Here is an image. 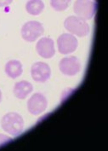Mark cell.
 Segmentation results:
<instances>
[{
  "label": "cell",
  "instance_id": "1",
  "mask_svg": "<svg viewBox=\"0 0 108 151\" xmlns=\"http://www.w3.org/2000/svg\"><path fill=\"white\" fill-rule=\"evenodd\" d=\"M1 127L8 134L16 137L23 131L24 119L19 114L10 112L3 116L1 119Z\"/></svg>",
  "mask_w": 108,
  "mask_h": 151
},
{
  "label": "cell",
  "instance_id": "2",
  "mask_svg": "<svg viewBox=\"0 0 108 151\" xmlns=\"http://www.w3.org/2000/svg\"><path fill=\"white\" fill-rule=\"evenodd\" d=\"M64 27L71 34L77 37H85L90 31L89 25L87 22L77 16H68L64 22Z\"/></svg>",
  "mask_w": 108,
  "mask_h": 151
},
{
  "label": "cell",
  "instance_id": "3",
  "mask_svg": "<svg viewBox=\"0 0 108 151\" xmlns=\"http://www.w3.org/2000/svg\"><path fill=\"white\" fill-rule=\"evenodd\" d=\"M73 11L76 16L84 19H92L96 11V4L92 0H76L73 4Z\"/></svg>",
  "mask_w": 108,
  "mask_h": 151
},
{
  "label": "cell",
  "instance_id": "4",
  "mask_svg": "<svg viewBox=\"0 0 108 151\" xmlns=\"http://www.w3.org/2000/svg\"><path fill=\"white\" fill-rule=\"evenodd\" d=\"M44 32V27L39 22L30 21L24 24L21 29V37L27 42H34Z\"/></svg>",
  "mask_w": 108,
  "mask_h": 151
},
{
  "label": "cell",
  "instance_id": "5",
  "mask_svg": "<svg viewBox=\"0 0 108 151\" xmlns=\"http://www.w3.org/2000/svg\"><path fill=\"white\" fill-rule=\"evenodd\" d=\"M78 41L77 38L71 33H63L57 40L58 50L62 55H68L77 50Z\"/></svg>",
  "mask_w": 108,
  "mask_h": 151
},
{
  "label": "cell",
  "instance_id": "6",
  "mask_svg": "<svg viewBox=\"0 0 108 151\" xmlns=\"http://www.w3.org/2000/svg\"><path fill=\"white\" fill-rule=\"evenodd\" d=\"M59 68L64 75L74 76L81 70V63L76 56L64 57L60 61Z\"/></svg>",
  "mask_w": 108,
  "mask_h": 151
},
{
  "label": "cell",
  "instance_id": "7",
  "mask_svg": "<svg viewBox=\"0 0 108 151\" xmlns=\"http://www.w3.org/2000/svg\"><path fill=\"white\" fill-rule=\"evenodd\" d=\"M48 107V101L45 96L42 93H35L28 99L27 109L33 115H39L45 111Z\"/></svg>",
  "mask_w": 108,
  "mask_h": 151
},
{
  "label": "cell",
  "instance_id": "8",
  "mask_svg": "<svg viewBox=\"0 0 108 151\" xmlns=\"http://www.w3.org/2000/svg\"><path fill=\"white\" fill-rule=\"evenodd\" d=\"M31 75L32 80L39 83H44L50 78L51 69L45 63L38 62L31 66Z\"/></svg>",
  "mask_w": 108,
  "mask_h": 151
},
{
  "label": "cell",
  "instance_id": "9",
  "mask_svg": "<svg viewBox=\"0 0 108 151\" xmlns=\"http://www.w3.org/2000/svg\"><path fill=\"white\" fill-rule=\"evenodd\" d=\"M36 50L39 56L44 59H49L54 56V40L50 38H42L38 41Z\"/></svg>",
  "mask_w": 108,
  "mask_h": 151
},
{
  "label": "cell",
  "instance_id": "10",
  "mask_svg": "<svg viewBox=\"0 0 108 151\" xmlns=\"http://www.w3.org/2000/svg\"><path fill=\"white\" fill-rule=\"evenodd\" d=\"M33 91V86L30 82L21 80L17 82L14 86V95L16 97L19 99H25L27 97V96L31 94V91Z\"/></svg>",
  "mask_w": 108,
  "mask_h": 151
},
{
  "label": "cell",
  "instance_id": "11",
  "mask_svg": "<svg viewBox=\"0 0 108 151\" xmlns=\"http://www.w3.org/2000/svg\"><path fill=\"white\" fill-rule=\"evenodd\" d=\"M5 73L11 79H16L20 77L23 73V67L21 62L17 60H10L5 64Z\"/></svg>",
  "mask_w": 108,
  "mask_h": 151
},
{
  "label": "cell",
  "instance_id": "12",
  "mask_svg": "<svg viewBox=\"0 0 108 151\" xmlns=\"http://www.w3.org/2000/svg\"><path fill=\"white\" fill-rule=\"evenodd\" d=\"M44 9V4L42 0H28L26 4V10L31 16H39Z\"/></svg>",
  "mask_w": 108,
  "mask_h": 151
},
{
  "label": "cell",
  "instance_id": "13",
  "mask_svg": "<svg viewBox=\"0 0 108 151\" xmlns=\"http://www.w3.org/2000/svg\"><path fill=\"white\" fill-rule=\"evenodd\" d=\"M72 0H50L51 7L56 11H63L69 7Z\"/></svg>",
  "mask_w": 108,
  "mask_h": 151
},
{
  "label": "cell",
  "instance_id": "14",
  "mask_svg": "<svg viewBox=\"0 0 108 151\" xmlns=\"http://www.w3.org/2000/svg\"><path fill=\"white\" fill-rule=\"evenodd\" d=\"M10 141H12V139L10 137H8L7 136L4 135V134H0V146L9 143Z\"/></svg>",
  "mask_w": 108,
  "mask_h": 151
},
{
  "label": "cell",
  "instance_id": "15",
  "mask_svg": "<svg viewBox=\"0 0 108 151\" xmlns=\"http://www.w3.org/2000/svg\"><path fill=\"white\" fill-rule=\"evenodd\" d=\"M12 2L13 0H0V7H4V6L9 5Z\"/></svg>",
  "mask_w": 108,
  "mask_h": 151
},
{
  "label": "cell",
  "instance_id": "16",
  "mask_svg": "<svg viewBox=\"0 0 108 151\" xmlns=\"http://www.w3.org/2000/svg\"><path fill=\"white\" fill-rule=\"evenodd\" d=\"M2 98H3V95H2V91L0 90V103L2 102Z\"/></svg>",
  "mask_w": 108,
  "mask_h": 151
}]
</instances>
